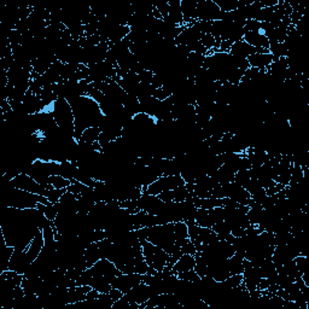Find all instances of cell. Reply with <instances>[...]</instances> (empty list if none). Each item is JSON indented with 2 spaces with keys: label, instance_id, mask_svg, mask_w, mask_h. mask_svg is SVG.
Segmentation results:
<instances>
[{
  "label": "cell",
  "instance_id": "6da1fadb",
  "mask_svg": "<svg viewBox=\"0 0 309 309\" xmlns=\"http://www.w3.org/2000/svg\"><path fill=\"white\" fill-rule=\"evenodd\" d=\"M41 217L43 214L37 208L16 209L7 207L0 225L5 243L10 247L26 250L38 230H41Z\"/></svg>",
  "mask_w": 309,
  "mask_h": 309
},
{
  "label": "cell",
  "instance_id": "7a4b0ae2",
  "mask_svg": "<svg viewBox=\"0 0 309 309\" xmlns=\"http://www.w3.org/2000/svg\"><path fill=\"white\" fill-rule=\"evenodd\" d=\"M70 106L73 108L75 118V140H79L86 128L100 125L104 118V114L101 113L99 104L88 95L76 98L75 100L70 101Z\"/></svg>",
  "mask_w": 309,
  "mask_h": 309
},
{
  "label": "cell",
  "instance_id": "3957f363",
  "mask_svg": "<svg viewBox=\"0 0 309 309\" xmlns=\"http://www.w3.org/2000/svg\"><path fill=\"white\" fill-rule=\"evenodd\" d=\"M4 202L9 208L16 209H34L37 208L39 203L46 204V205L52 204L45 196H39V194L31 193L28 191L20 190L10 184L5 190Z\"/></svg>",
  "mask_w": 309,
  "mask_h": 309
},
{
  "label": "cell",
  "instance_id": "277c9868",
  "mask_svg": "<svg viewBox=\"0 0 309 309\" xmlns=\"http://www.w3.org/2000/svg\"><path fill=\"white\" fill-rule=\"evenodd\" d=\"M50 112L55 119L56 125L65 136L74 138L75 118L73 108L64 98H58L50 108Z\"/></svg>",
  "mask_w": 309,
  "mask_h": 309
},
{
  "label": "cell",
  "instance_id": "5b68a950",
  "mask_svg": "<svg viewBox=\"0 0 309 309\" xmlns=\"http://www.w3.org/2000/svg\"><path fill=\"white\" fill-rule=\"evenodd\" d=\"M143 248V255L145 262L148 263L150 268H154L155 271L160 272L168 265L169 261V254L166 253L163 249L157 247V245L152 244L149 241H142L140 242Z\"/></svg>",
  "mask_w": 309,
  "mask_h": 309
},
{
  "label": "cell",
  "instance_id": "8992f818",
  "mask_svg": "<svg viewBox=\"0 0 309 309\" xmlns=\"http://www.w3.org/2000/svg\"><path fill=\"white\" fill-rule=\"evenodd\" d=\"M186 184L185 180L181 178V175H170V176H160L157 180H155L151 185H149L145 190H143V193L152 194V196H158L164 191L174 190V188L184 186Z\"/></svg>",
  "mask_w": 309,
  "mask_h": 309
},
{
  "label": "cell",
  "instance_id": "52a82bcc",
  "mask_svg": "<svg viewBox=\"0 0 309 309\" xmlns=\"http://www.w3.org/2000/svg\"><path fill=\"white\" fill-rule=\"evenodd\" d=\"M224 14V11H221L214 0H198L197 2V21H202V22L220 21Z\"/></svg>",
  "mask_w": 309,
  "mask_h": 309
},
{
  "label": "cell",
  "instance_id": "ba28073f",
  "mask_svg": "<svg viewBox=\"0 0 309 309\" xmlns=\"http://www.w3.org/2000/svg\"><path fill=\"white\" fill-rule=\"evenodd\" d=\"M10 185L14 187L20 188V190H25L31 192V193L39 194V196H47L49 190L45 188L43 185H40L35 179H33L31 175L26 173H21L10 181Z\"/></svg>",
  "mask_w": 309,
  "mask_h": 309
},
{
  "label": "cell",
  "instance_id": "9c48e42d",
  "mask_svg": "<svg viewBox=\"0 0 309 309\" xmlns=\"http://www.w3.org/2000/svg\"><path fill=\"white\" fill-rule=\"evenodd\" d=\"M125 296L134 308L139 309V305L144 304V303L149 301L152 296H155V292L150 285L140 283L136 285L134 287H132L127 293H125Z\"/></svg>",
  "mask_w": 309,
  "mask_h": 309
},
{
  "label": "cell",
  "instance_id": "30bf717a",
  "mask_svg": "<svg viewBox=\"0 0 309 309\" xmlns=\"http://www.w3.org/2000/svg\"><path fill=\"white\" fill-rule=\"evenodd\" d=\"M89 275H101V277L109 278L110 280L114 281L118 275L121 274L120 269L116 267L110 260L100 259L97 263H94L92 267L86 269Z\"/></svg>",
  "mask_w": 309,
  "mask_h": 309
},
{
  "label": "cell",
  "instance_id": "8fae6325",
  "mask_svg": "<svg viewBox=\"0 0 309 309\" xmlns=\"http://www.w3.org/2000/svg\"><path fill=\"white\" fill-rule=\"evenodd\" d=\"M140 283H143V274H138V273L126 274V273H121V274L114 279L112 285L115 289H119L124 293H127L132 287H134Z\"/></svg>",
  "mask_w": 309,
  "mask_h": 309
},
{
  "label": "cell",
  "instance_id": "7c38bea8",
  "mask_svg": "<svg viewBox=\"0 0 309 309\" xmlns=\"http://www.w3.org/2000/svg\"><path fill=\"white\" fill-rule=\"evenodd\" d=\"M31 265L32 263L27 259L26 250H21V249L15 248L13 256H11L10 262H9V269L21 273V274H25L27 268Z\"/></svg>",
  "mask_w": 309,
  "mask_h": 309
},
{
  "label": "cell",
  "instance_id": "4fadbf2b",
  "mask_svg": "<svg viewBox=\"0 0 309 309\" xmlns=\"http://www.w3.org/2000/svg\"><path fill=\"white\" fill-rule=\"evenodd\" d=\"M200 37H202V33L198 31V28L194 26V23L192 25L185 26L184 31L180 33V35L175 39V45H185V46H188V45L196 43V41L200 40Z\"/></svg>",
  "mask_w": 309,
  "mask_h": 309
},
{
  "label": "cell",
  "instance_id": "5bb4252c",
  "mask_svg": "<svg viewBox=\"0 0 309 309\" xmlns=\"http://www.w3.org/2000/svg\"><path fill=\"white\" fill-rule=\"evenodd\" d=\"M44 247H45V239L43 235V230L39 229L37 235H35L33 241L31 242V244H29L26 249L27 259H28L29 262L33 263L38 259V256L40 255L41 251H43Z\"/></svg>",
  "mask_w": 309,
  "mask_h": 309
},
{
  "label": "cell",
  "instance_id": "9a60e30c",
  "mask_svg": "<svg viewBox=\"0 0 309 309\" xmlns=\"http://www.w3.org/2000/svg\"><path fill=\"white\" fill-rule=\"evenodd\" d=\"M92 290L89 285H75L69 287L67 295V305H73L86 299V295Z\"/></svg>",
  "mask_w": 309,
  "mask_h": 309
},
{
  "label": "cell",
  "instance_id": "2e32d148",
  "mask_svg": "<svg viewBox=\"0 0 309 309\" xmlns=\"http://www.w3.org/2000/svg\"><path fill=\"white\" fill-rule=\"evenodd\" d=\"M197 2L198 0H181L182 17H184V25H192L197 21Z\"/></svg>",
  "mask_w": 309,
  "mask_h": 309
},
{
  "label": "cell",
  "instance_id": "e0dca14e",
  "mask_svg": "<svg viewBox=\"0 0 309 309\" xmlns=\"http://www.w3.org/2000/svg\"><path fill=\"white\" fill-rule=\"evenodd\" d=\"M257 52V49L250 46V45L245 43L244 40L237 41V43L232 44L230 49V55L233 57H237V58H244L248 59V57H250L251 55Z\"/></svg>",
  "mask_w": 309,
  "mask_h": 309
},
{
  "label": "cell",
  "instance_id": "ac0fdd59",
  "mask_svg": "<svg viewBox=\"0 0 309 309\" xmlns=\"http://www.w3.org/2000/svg\"><path fill=\"white\" fill-rule=\"evenodd\" d=\"M243 40L245 43L250 45V46L255 47V49H266L268 50L269 43L268 39L265 37V34L261 32H247L244 34Z\"/></svg>",
  "mask_w": 309,
  "mask_h": 309
},
{
  "label": "cell",
  "instance_id": "d6986e66",
  "mask_svg": "<svg viewBox=\"0 0 309 309\" xmlns=\"http://www.w3.org/2000/svg\"><path fill=\"white\" fill-rule=\"evenodd\" d=\"M274 58L269 52L267 53H254L250 57H248L249 65L251 68L260 69V70H266L269 65L272 64Z\"/></svg>",
  "mask_w": 309,
  "mask_h": 309
},
{
  "label": "cell",
  "instance_id": "ffe728a7",
  "mask_svg": "<svg viewBox=\"0 0 309 309\" xmlns=\"http://www.w3.org/2000/svg\"><path fill=\"white\" fill-rule=\"evenodd\" d=\"M194 266H196L194 255L184 254L175 263H174L172 267V272L173 274H179V273L192 271V269H194Z\"/></svg>",
  "mask_w": 309,
  "mask_h": 309
},
{
  "label": "cell",
  "instance_id": "44dd1931",
  "mask_svg": "<svg viewBox=\"0 0 309 309\" xmlns=\"http://www.w3.org/2000/svg\"><path fill=\"white\" fill-rule=\"evenodd\" d=\"M83 257H85L87 268L92 267L94 263H97L101 259L100 250H99L97 243H91L83 250Z\"/></svg>",
  "mask_w": 309,
  "mask_h": 309
},
{
  "label": "cell",
  "instance_id": "7402d4cb",
  "mask_svg": "<svg viewBox=\"0 0 309 309\" xmlns=\"http://www.w3.org/2000/svg\"><path fill=\"white\" fill-rule=\"evenodd\" d=\"M100 133L101 131L98 126H93V127L86 128V130L82 132V134H81L77 143L83 144V145H92L93 143L98 142Z\"/></svg>",
  "mask_w": 309,
  "mask_h": 309
},
{
  "label": "cell",
  "instance_id": "603a6c76",
  "mask_svg": "<svg viewBox=\"0 0 309 309\" xmlns=\"http://www.w3.org/2000/svg\"><path fill=\"white\" fill-rule=\"evenodd\" d=\"M180 3H181V0H170V2H168V4H169V13H168V17H169V19L172 20L175 25L185 26Z\"/></svg>",
  "mask_w": 309,
  "mask_h": 309
},
{
  "label": "cell",
  "instance_id": "cb8c5ba5",
  "mask_svg": "<svg viewBox=\"0 0 309 309\" xmlns=\"http://www.w3.org/2000/svg\"><path fill=\"white\" fill-rule=\"evenodd\" d=\"M130 33H131L130 26L118 25V26H115L113 28V31H112V33H110V35H109V38H108V40L110 41V44L120 43V41H122V40H124V39L127 38Z\"/></svg>",
  "mask_w": 309,
  "mask_h": 309
},
{
  "label": "cell",
  "instance_id": "d4e9b609",
  "mask_svg": "<svg viewBox=\"0 0 309 309\" xmlns=\"http://www.w3.org/2000/svg\"><path fill=\"white\" fill-rule=\"evenodd\" d=\"M227 263H229L231 275L243 274V271H244V257L241 256V255H232V256L227 259Z\"/></svg>",
  "mask_w": 309,
  "mask_h": 309
},
{
  "label": "cell",
  "instance_id": "484cf974",
  "mask_svg": "<svg viewBox=\"0 0 309 309\" xmlns=\"http://www.w3.org/2000/svg\"><path fill=\"white\" fill-rule=\"evenodd\" d=\"M194 224L199 227H207V229H212L213 221L209 215L208 209L198 208L196 213V218H194Z\"/></svg>",
  "mask_w": 309,
  "mask_h": 309
},
{
  "label": "cell",
  "instance_id": "4316f807",
  "mask_svg": "<svg viewBox=\"0 0 309 309\" xmlns=\"http://www.w3.org/2000/svg\"><path fill=\"white\" fill-rule=\"evenodd\" d=\"M212 230L217 233L219 239H225V241H227V239L231 237V235H232V233H231L229 225L226 224V221L225 220L213 225Z\"/></svg>",
  "mask_w": 309,
  "mask_h": 309
},
{
  "label": "cell",
  "instance_id": "83f0119b",
  "mask_svg": "<svg viewBox=\"0 0 309 309\" xmlns=\"http://www.w3.org/2000/svg\"><path fill=\"white\" fill-rule=\"evenodd\" d=\"M268 51L273 56L274 61H277L279 58H284V57L287 56V49L285 47L283 43H269Z\"/></svg>",
  "mask_w": 309,
  "mask_h": 309
},
{
  "label": "cell",
  "instance_id": "f1b7e54d",
  "mask_svg": "<svg viewBox=\"0 0 309 309\" xmlns=\"http://www.w3.org/2000/svg\"><path fill=\"white\" fill-rule=\"evenodd\" d=\"M37 209L41 214L44 215L45 218L49 219L50 221H55L57 218V211L53 204H50V205H46V204H41L39 203Z\"/></svg>",
  "mask_w": 309,
  "mask_h": 309
},
{
  "label": "cell",
  "instance_id": "f546056e",
  "mask_svg": "<svg viewBox=\"0 0 309 309\" xmlns=\"http://www.w3.org/2000/svg\"><path fill=\"white\" fill-rule=\"evenodd\" d=\"M49 184L53 188H68L70 186V180L63 178L62 175H51L49 178Z\"/></svg>",
  "mask_w": 309,
  "mask_h": 309
},
{
  "label": "cell",
  "instance_id": "4dcf8cb0",
  "mask_svg": "<svg viewBox=\"0 0 309 309\" xmlns=\"http://www.w3.org/2000/svg\"><path fill=\"white\" fill-rule=\"evenodd\" d=\"M65 192H67V188H50L49 192H47L46 198L51 203L55 204L57 202H59V199H61Z\"/></svg>",
  "mask_w": 309,
  "mask_h": 309
},
{
  "label": "cell",
  "instance_id": "1f68e13d",
  "mask_svg": "<svg viewBox=\"0 0 309 309\" xmlns=\"http://www.w3.org/2000/svg\"><path fill=\"white\" fill-rule=\"evenodd\" d=\"M295 265H296V268L297 271H298L301 274H303L305 271L308 269V257L307 255H298V256H296L295 259Z\"/></svg>",
  "mask_w": 309,
  "mask_h": 309
},
{
  "label": "cell",
  "instance_id": "d6a6232c",
  "mask_svg": "<svg viewBox=\"0 0 309 309\" xmlns=\"http://www.w3.org/2000/svg\"><path fill=\"white\" fill-rule=\"evenodd\" d=\"M223 283L226 285L229 289H235V287L239 286L243 283V274H232L230 275L226 280H224Z\"/></svg>",
  "mask_w": 309,
  "mask_h": 309
},
{
  "label": "cell",
  "instance_id": "836d02e7",
  "mask_svg": "<svg viewBox=\"0 0 309 309\" xmlns=\"http://www.w3.org/2000/svg\"><path fill=\"white\" fill-rule=\"evenodd\" d=\"M199 41H200V44H202L208 51L214 50L215 45H217V39L213 37L212 34H202Z\"/></svg>",
  "mask_w": 309,
  "mask_h": 309
},
{
  "label": "cell",
  "instance_id": "e575fe53",
  "mask_svg": "<svg viewBox=\"0 0 309 309\" xmlns=\"http://www.w3.org/2000/svg\"><path fill=\"white\" fill-rule=\"evenodd\" d=\"M250 174H249V169H242L238 170L235 174V181L238 182L239 185H242L243 187H244V185L247 184V182L250 180Z\"/></svg>",
  "mask_w": 309,
  "mask_h": 309
},
{
  "label": "cell",
  "instance_id": "d590c367",
  "mask_svg": "<svg viewBox=\"0 0 309 309\" xmlns=\"http://www.w3.org/2000/svg\"><path fill=\"white\" fill-rule=\"evenodd\" d=\"M176 277H178L179 279H184V280L191 281V283H194V281H197L198 279L200 278L199 275H198L196 273V271H194V269H192V271L184 272V273H179V274H176Z\"/></svg>",
  "mask_w": 309,
  "mask_h": 309
},
{
  "label": "cell",
  "instance_id": "8d00e7d4",
  "mask_svg": "<svg viewBox=\"0 0 309 309\" xmlns=\"http://www.w3.org/2000/svg\"><path fill=\"white\" fill-rule=\"evenodd\" d=\"M244 32H261V22L256 20H247L244 25Z\"/></svg>",
  "mask_w": 309,
  "mask_h": 309
},
{
  "label": "cell",
  "instance_id": "74e56055",
  "mask_svg": "<svg viewBox=\"0 0 309 309\" xmlns=\"http://www.w3.org/2000/svg\"><path fill=\"white\" fill-rule=\"evenodd\" d=\"M154 73L150 70H143L142 73L138 74V76H139L140 83H150L151 85L152 79H154Z\"/></svg>",
  "mask_w": 309,
  "mask_h": 309
},
{
  "label": "cell",
  "instance_id": "f35d334b",
  "mask_svg": "<svg viewBox=\"0 0 309 309\" xmlns=\"http://www.w3.org/2000/svg\"><path fill=\"white\" fill-rule=\"evenodd\" d=\"M155 8H156V10L161 14L162 19L168 16V13H169V4H168V2L157 3V4H155Z\"/></svg>",
  "mask_w": 309,
  "mask_h": 309
},
{
  "label": "cell",
  "instance_id": "ab89813d",
  "mask_svg": "<svg viewBox=\"0 0 309 309\" xmlns=\"http://www.w3.org/2000/svg\"><path fill=\"white\" fill-rule=\"evenodd\" d=\"M181 251H182V254H190V255H194L197 253L196 247H194V244L190 241V239H188V241L182 245Z\"/></svg>",
  "mask_w": 309,
  "mask_h": 309
},
{
  "label": "cell",
  "instance_id": "60d3db41",
  "mask_svg": "<svg viewBox=\"0 0 309 309\" xmlns=\"http://www.w3.org/2000/svg\"><path fill=\"white\" fill-rule=\"evenodd\" d=\"M109 295H110V296H112V298L114 299V301H115V302H116V301H118V299H120V298H121V297H122V296H124V295H125V293H124V292H122V291H121V290H119V289H115V287H113V289L109 291Z\"/></svg>",
  "mask_w": 309,
  "mask_h": 309
}]
</instances>
